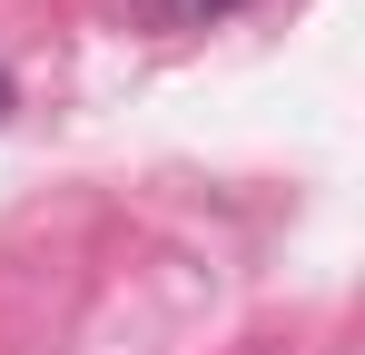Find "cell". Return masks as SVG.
I'll use <instances>...</instances> for the list:
<instances>
[{"instance_id": "1", "label": "cell", "mask_w": 365, "mask_h": 355, "mask_svg": "<svg viewBox=\"0 0 365 355\" xmlns=\"http://www.w3.org/2000/svg\"><path fill=\"white\" fill-rule=\"evenodd\" d=\"M187 10H227V0H187Z\"/></svg>"}, {"instance_id": "2", "label": "cell", "mask_w": 365, "mask_h": 355, "mask_svg": "<svg viewBox=\"0 0 365 355\" xmlns=\"http://www.w3.org/2000/svg\"><path fill=\"white\" fill-rule=\"evenodd\" d=\"M0 118H10V79H0Z\"/></svg>"}]
</instances>
